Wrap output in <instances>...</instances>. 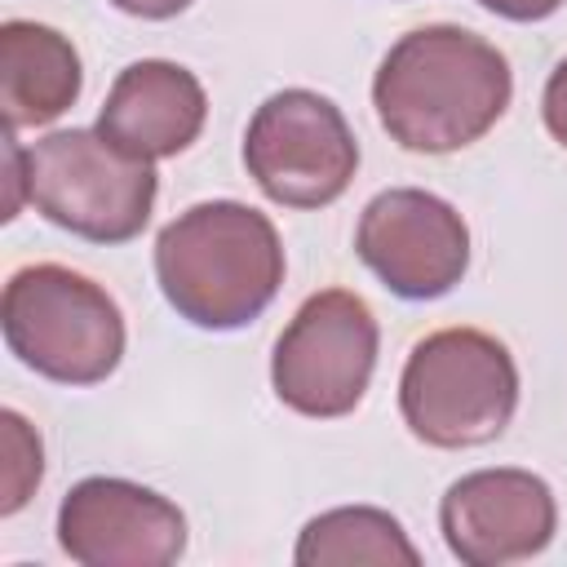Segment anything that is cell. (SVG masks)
<instances>
[{"label": "cell", "mask_w": 567, "mask_h": 567, "mask_svg": "<svg viewBox=\"0 0 567 567\" xmlns=\"http://www.w3.org/2000/svg\"><path fill=\"white\" fill-rule=\"evenodd\" d=\"M377 315L350 288H323L301 301L270 354V385L284 408L332 421L359 408L377 368Z\"/></svg>", "instance_id": "obj_6"}, {"label": "cell", "mask_w": 567, "mask_h": 567, "mask_svg": "<svg viewBox=\"0 0 567 567\" xmlns=\"http://www.w3.org/2000/svg\"><path fill=\"white\" fill-rule=\"evenodd\" d=\"M58 545L84 567H168L186 549V518L142 483L93 474L62 496Z\"/></svg>", "instance_id": "obj_9"}, {"label": "cell", "mask_w": 567, "mask_h": 567, "mask_svg": "<svg viewBox=\"0 0 567 567\" xmlns=\"http://www.w3.org/2000/svg\"><path fill=\"white\" fill-rule=\"evenodd\" d=\"M478 4L496 18H509V22H540V18L558 13L567 0H478Z\"/></svg>", "instance_id": "obj_16"}, {"label": "cell", "mask_w": 567, "mask_h": 567, "mask_svg": "<svg viewBox=\"0 0 567 567\" xmlns=\"http://www.w3.org/2000/svg\"><path fill=\"white\" fill-rule=\"evenodd\" d=\"M514 75L496 44L465 27H416L390 44L372 75L381 128L421 155L478 142L509 106Z\"/></svg>", "instance_id": "obj_1"}, {"label": "cell", "mask_w": 567, "mask_h": 567, "mask_svg": "<svg viewBox=\"0 0 567 567\" xmlns=\"http://www.w3.org/2000/svg\"><path fill=\"white\" fill-rule=\"evenodd\" d=\"M540 115H545V128L558 146H567V58L549 71L545 80V97H540Z\"/></svg>", "instance_id": "obj_15"}, {"label": "cell", "mask_w": 567, "mask_h": 567, "mask_svg": "<svg viewBox=\"0 0 567 567\" xmlns=\"http://www.w3.org/2000/svg\"><path fill=\"white\" fill-rule=\"evenodd\" d=\"M292 558H297V567H350V563L416 567L421 563V554L408 540V532L399 527V518L385 509H372V505H341V509L310 518L297 536Z\"/></svg>", "instance_id": "obj_13"}, {"label": "cell", "mask_w": 567, "mask_h": 567, "mask_svg": "<svg viewBox=\"0 0 567 567\" xmlns=\"http://www.w3.org/2000/svg\"><path fill=\"white\" fill-rule=\"evenodd\" d=\"M208 115L204 84L164 58H142L124 66L97 111V133L137 159H168L186 151Z\"/></svg>", "instance_id": "obj_11"}, {"label": "cell", "mask_w": 567, "mask_h": 567, "mask_svg": "<svg viewBox=\"0 0 567 567\" xmlns=\"http://www.w3.org/2000/svg\"><path fill=\"white\" fill-rule=\"evenodd\" d=\"M4 346L58 385H97L124 359V315L89 275L40 261L9 275L0 297Z\"/></svg>", "instance_id": "obj_3"}, {"label": "cell", "mask_w": 567, "mask_h": 567, "mask_svg": "<svg viewBox=\"0 0 567 567\" xmlns=\"http://www.w3.org/2000/svg\"><path fill=\"white\" fill-rule=\"evenodd\" d=\"M244 168L266 199L284 208H323L354 182L359 142L337 102L310 89H279L248 120Z\"/></svg>", "instance_id": "obj_7"}, {"label": "cell", "mask_w": 567, "mask_h": 567, "mask_svg": "<svg viewBox=\"0 0 567 567\" xmlns=\"http://www.w3.org/2000/svg\"><path fill=\"white\" fill-rule=\"evenodd\" d=\"M354 252L394 297L434 301L461 284L470 266V230L434 190L390 186L363 204Z\"/></svg>", "instance_id": "obj_8"}, {"label": "cell", "mask_w": 567, "mask_h": 567, "mask_svg": "<svg viewBox=\"0 0 567 567\" xmlns=\"http://www.w3.org/2000/svg\"><path fill=\"white\" fill-rule=\"evenodd\" d=\"M518 408L514 354L478 328L421 337L399 377L403 425L430 447H478L505 434Z\"/></svg>", "instance_id": "obj_4"}, {"label": "cell", "mask_w": 567, "mask_h": 567, "mask_svg": "<svg viewBox=\"0 0 567 567\" xmlns=\"http://www.w3.org/2000/svg\"><path fill=\"white\" fill-rule=\"evenodd\" d=\"M155 279L186 323L230 332L275 301L284 284V244L266 213L239 199H208L159 230Z\"/></svg>", "instance_id": "obj_2"}, {"label": "cell", "mask_w": 567, "mask_h": 567, "mask_svg": "<svg viewBox=\"0 0 567 567\" xmlns=\"http://www.w3.org/2000/svg\"><path fill=\"white\" fill-rule=\"evenodd\" d=\"M0 425H4V456H9V465H4V501H0V514H13V509L27 505L31 487L40 483L44 461H40V439L27 430V421H22L18 412H0Z\"/></svg>", "instance_id": "obj_14"}, {"label": "cell", "mask_w": 567, "mask_h": 567, "mask_svg": "<svg viewBox=\"0 0 567 567\" xmlns=\"http://www.w3.org/2000/svg\"><path fill=\"white\" fill-rule=\"evenodd\" d=\"M159 177L97 128H58L27 146V199L89 244H128L155 208Z\"/></svg>", "instance_id": "obj_5"}, {"label": "cell", "mask_w": 567, "mask_h": 567, "mask_svg": "<svg viewBox=\"0 0 567 567\" xmlns=\"http://www.w3.org/2000/svg\"><path fill=\"white\" fill-rule=\"evenodd\" d=\"M84 89L75 44L27 18H9L0 27V111L4 128H40L75 106Z\"/></svg>", "instance_id": "obj_12"}, {"label": "cell", "mask_w": 567, "mask_h": 567, "mask_svg": "<svg viewBox=\"0 0 567 567\" xmlns=\"http://www.w3.org/2000/svg\"><path fill=\"white\" fill-rule=\"evenodd\" d=\"M439 527L465 567H501L540 554L554 540L558 505L532 470H474L439 505Z\"/></svg>", "instance_id": "obj_10"}, {"label": "cell", "mask_w": 567, "mask_h": 567, "mask_svg": "<svg viewBox=\"0 0 567 567\" xmlns=\"http://www.w3.org/2000/svg\"><path fill=\"white\" fill-rule=\"evenodd\" d=\"M120 13H133V18H151V22H159V18H173V13H182L190 0H111Z\"/></svg>", "instance_id": "obj_17"}]
</instances>
